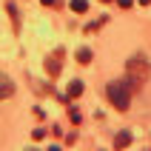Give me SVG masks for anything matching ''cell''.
<instances>
[{"label":"cell","mask_w":151,"mask_h":151,"mask_svg":"<svg viewBox=\"0 0 151 151\" xmlns=\"http://www.w3.org/2000/svg\"><path fill=\"white\" fill-rule=\"evenodd\" d=\"M140 88V83L137 80H111L109 86H106V94H109V100L114 103V109L117 111H128V106H131V94Z\"/></svg>","instance_id":"cell-1"},{"label":"cell","mask_w":151,"mask_h":151,"mask_svg":"<svg viewBox=\"0 0 151 151\" xmlns=\"http://www.w3.org/2000/svg\"><path fill=\"white\" fill-rule=\"evenodd\" d=\"M126 71H128V77L131 80H137V83H145L151 77V63L145 57H131L126 63Z\"/></svg>","instance_id":"cell-2"},{"label":"cell","mask_w":151,"mask_h":151,"mask_svg":"<svg viewBox=\"0 0 151 151\" xmlns=\"http://www.w3.org/2000/svg\"><path fill=\"white\" fill-rule=\"evenodd\" d=\"M63 57H66V51H63V49H57L54 54L46 57V71H49V77H57L60 74V68H63Z\"/></svg>","instance_id":"cell-3"},{"label":"cell","mask_w":151,"mask_h":151,"mask_svg":"<svg viewBox=\"0 0 151 151\" xmlns=\"http://www.w3.org/2000/svg\"><path fill=\"white\" fill-rule=\"evenodd\" d=\"M12 94H14V83H12L6 74H0V100H6Z\"/></svg>","instance_id":"cell-4"},{"label":"cell","mask_w":151,"mask_h":151,"mask_svg":"<svg viewBox=\"0 0 151 151\" xmlns=\"http://www.w3.org/2000/svg\"><path fill=\"white\" fill-rule=\"evenodd\" d=\"M80 94H83V83H80V80H71V83H68V94H66V100H77Z\"/></svg>","instance_id":"cell-5"},{"label":"cell","mask_w":151,"mask_h":151,"mask_svg":"<svg viewBox=\"0 0 151 151\" xmlns=\"http://www.w3.org/2000/svg\"><path fill=\"white\" fill-rule=\"evenodd\" d=\"M131 143V131H117V137H114V148H126V145Z\"/></svg>","instance_id":"cell-6"},{"label":"cell","mask_w":151,"mask_h":151,"mask_svg":"<svg viewBox=\"0 0 151 151\" xmlns=\"http://www.w3.org/2000/svg\"><path fill=\"white\" fill-rule=\"evenodd\" d=\"M91 60H94L91 49H80V51H77V63H80V66H88Z\"/></svg>","instance_id":"cell-7"},{"label":"cell","mask_w":151,"mask_h":151,"mask_svg":"<svg viewBox=\"0 0 151 151\" xmlns=\"http://www.w3.org/2000/svg\"><path fill=\"white\" fill-rule=\"evenodd\" d=\"M71 12H77V14L88 12V0H71Z\"/></svg>","instance_id":"cell-8"},{"label":"cell","mask_w":151,"mask_h":151,"mask_svg":"<svg viewBox=\"0 0 151 151\" xmlns=\"http://www.w3.org/2000/svg\"><path fill=\"white\" fill-rule=\"evenodd\" d=\"M32 137H34V140H43V137H46V128H34Z\"/></svg>","instance_id":"cell-9"},{"label":"cell","mask_w":151,"mask_h":151,"mask_svg":"<svg viewBox=\"0 0 151 151\" xmlns=\"http://www.w3.org/2000/svg\"><path fill=\"white\" fill-rule=\"evenodd\" d=\"M68 114H71V123H74V126H77V123H80V111H77V109H71V111H68Z\"/></svg>","instance_id":"cell-10"},{"label":"cell","mask_w":151,"mask_h":151,"mask_svg":"<svg viewBox=\"0 0 151 151\" xmlns=\"http://www.w3.org/2000/svg\"><path fill=\"white\" fill-rule=\"evenodd\" d=\"M131 3H134V0H117V6H120V9H131Z\"/></svg>","instance_id":"cell-11"},{"label":"cell","mask_w":151,"mask_h":151,"mask_svg":"<svg viewBox=\"0 0 151 151\" xmlns=\"http://www.w3.org/2000/svg\"><path fill=\"white\" fill-rule=\"evenodd\" d=\"M43 6H54V0H43Z\"/></svg>","instance_id":"cell-12"},{"label":"cell","mask_w":151,"mask_h":151,"mask_svg":"<svg viewBox=\"0 0 151 151\" xmlns=\"http://www.w3.org/2000/svg\"><path fill=\"white\" fill-rule=\"evenodd\" d=\"M148 3H151V0H140V6H148Z\"/></svg>","instance_id":"cell-13"},{"label":"cell","mask_w":151,"mask_h":151,"mask_svg":"<svg viewBox=\"0 0 151 151\" xmlns=\"http://www.w3.org/2000/svg\"><path fill=\"white\" fill-rule=\"evenodd\" d=\"M103 3H111V0H103Z\"/></svg>","instance_id":"cell-14"}]
</instances>
